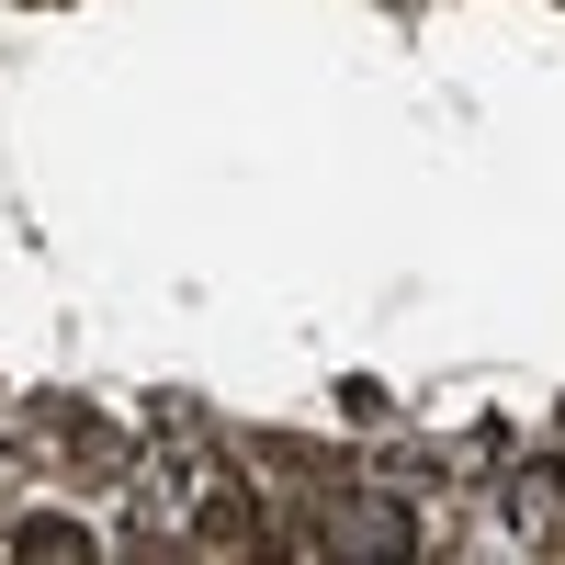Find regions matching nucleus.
Masks as SVG:
<instances>
[{
    "instance_id": "f257e3e1",
    "label": "nucleus",
    "mask_w": 565,
    "mask_h": 565,
    "mask_svg": "<svg viewBox=\"0 0 565 565\" xmlns=\"http://www.w3.org/2000/svg\"><path fill=\"white\" fill-rule=\"evenodd\" d=\"M328 543H351V554H407V509H373V498H351L340 521H328Z\"/></svg>"
},
{
    "instance_id": "f03ea898",
    "label": "nucleus",
    "mask_w": 565,
    "mask_h": 565,
    "mask_svg": "<svg viewBox=\"0 0 565 565\" xmlns=\"http://www.w3.org/2000/svg\"><path fill=\"white\" fill-rule=\"evenodd\" d=\"M12 543H23V554H90V532H79V521H23Z\"/></svg>"
}]
</instances>
